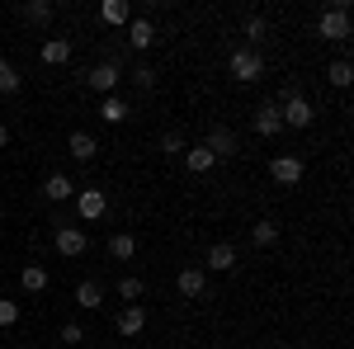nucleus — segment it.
Wrapping results in <instances>:
<instances>
[{
	"instance_id": "nucleus-1",
	"label": "nucleus",
	"mask_w": 354,
	"mask_h": 349,
	"mask_svg": "<svg viewBox=\"0 0 354 349\" xmlns=\"http://www.w3.org/2000/svg\"><path fill=\"white\" fill-rule=\"evenodd\" d=\"M279 104V118H283V128H312V118H317V109L302 100L293 85H283V95L274 100Z\"/></svg>"
},
{
	"instance_id": "nucleus-2",
	"label": "nucleus",
	"mask_w": 354,
	"mask_h": 349,
	"mask_svg": "<svg viewBox=\"0 0 354 349\" xmlns=\"http://www.w3.org/2000/svg\"><path fill=\"white\" fill-rule=\"evenodd\" d=\"M317 33L326 38V43H350V0H335L330 10H322V19H317Z\"/></svg>"
},
{
	"instance_id": "nucleus-3",
	"label": "nucleus",
	"mask_w": 354,
	"mask_h": 349,
	"mask_svg": "<svg viewBox=\"0 0 354 349\" xmlns=\"http://www.w3.org/2000/svg\"><path fill=\"white\" fill-rule=\"evenodd\" d=\"M227 71H232V81L255 85L260 76H265V57L255 53V48H236V53L227 57Z\"/></svg>"
},
{
	"instance_id": "nucleus-4",
	"label": "nucleus",
	"mask_w": 354,
	"mask_h": 349,
	"mask_svg": "<svg viewBox=\"0 0 354 349\" xmlns=\"http://www.w3.org/2000/svg\"><path fill=\"white\" fill-rule=\"evenodd\" d=\"M53 245L57 255H66V260H76V255H85L90 250V236H85V227H66V222H53Z\"/></svg>"
},
{
	"instance_id": "nucleus-5",
	"label": "nucleus",
	"mask_w": 354,
	"mask_h": 349,
	"mask_svg": "<svg viewBox=\"0 0 354 349\" xmlns=\"http://www.w3.org/2000/svg\"><path fill=\"white\" fill-rule=\"evenodd\" d=\"M76 213H81V222H100V217L109 213V194L104 189H76Z\"/></svg>"
},
{
	"instance_id": "nucleus-6",
	"label": "nucleus",
	"mask_w": 354,
	"mask_h": 349,
	"mask_svg": "<svg viewBox=\"0 0 354 349\" xmlns=\"http://www.w3.org/2000/svg\"><path fill=\"white\" fill-rule=\"evenodd\" d=\"M250 128H255V137H279L283 133V118H279V104L274 100H265V104L250 113Z\"/></svg>"
},
{
	"instance_id": "nucleus-7",
	"label": "nucleus",
	"mask_w": 354,
	"mask_h": 349,
	"mask_svg": "<svg viewBox=\"0 0 354 349\" xmlns=\"http://www.w3.org/2000/svg\"><path fill=\"white\" fill-rule=\"evenodd\" d=\"M302 170H307V165H302V156H293V151H283V156H274V161H270V175H274V180H279L283 189L298 185Z\"/></svg>"
},
{
	"instance_id": "nucleus-8",
	"label": "nucleus",
	"mask_w": 354,
	"mask_h": 349,
	"mask_svg": "<svg viewBox=\"0 0 354 349\" xmlns=\"http://www.w3.org/2000/svg\"><path fill=\"white\" fill-rule=\"evenodd\" d=\"M118 76H123V71H118V62H100V66H90V71H85V85H90L95 95H113Z\"/></svg>"
},
{
	"instance_id": "nucleus-9",
	"label": "nucleus",
	"mask_w": 354,
	"mask_h": 349,
	"mask_svg": "<svg viewBox=\"0 0 354 349\" xmlns=\"http://www.w3.org/2000/svg\"><path fill=\"white\" fill-rule=\"evenodd\" d=\"M203 147L213 151V161H227V156H236V133L232 128H208V137H203Z\"/></svg>"
},
{
	"instance_id": "nucleus-10",
	"label": "nucleus",
	"mask_w": 354,
	"mask_h": 349,
	"mask_svg": "<svg viewBox=\"0 0 354 349\" xmlns=\"http://www.w3.org/2000/svg\"><path fill=\"white\" fill-rule=\"evenodd\" d=\"M113 330H118L123 340H133V335H142V330H147V307H142V302H133V307H123V312H118V321H113Z\"/></svg>"
},
{
	"instance_id": "nucleus-11",
	"label": "nucleus",
	"mask_w": 354,
	"mask_h": 349,
	"mask_svg": "<svg viewBox=\"0 0 354 349\" xmlns=\"http://www.w3.org/2000/svg\"><path fill=\"white\" fill-rule=\"evenodd\" d=\"M175 288H180V297H203V288H208V269H180V279H175Z\"/></svg>"
},
{
	"instance_id": "nucleus-12",
	"label": "nucleus",
	"mask_w": 354,
	"mask_h": 349,
	"mask_svg": "<svg viewBox=\"0 0 354 349\" xmlns=\"http://www.w3.org/2000/svg\"><path fill=\"white\" fill-rule=\"evenodd\" d=\"M128 43H133V53H147V48L156 43V24H151L147 15H133V24H128Z\"/></svg>"
},
{
	"instance_id": "nucleus-13",
	"label": "nucleus",
	"mask_w": 354,
	"mask_h": 349,
	"mask_svg": "<svg viewBox=\"0 0 354 349\" xmlns=\"http://www.w3.org/2000/svg\"><path fill=\"white\" fill-rule=\"evenodd\" d=\"M15 15H19L24 24H38V28H43V24H53L57 5H53V0H24V5H19Z\"/></svg>"
},
{
	"instance_id": "nucleus-14",
	"label": "nucleus",
	"mask_w": 354,
	"mask_h": 349,
	"mask_svg": "<svg viewBox=\"0 0 354 349\" xmlns=\"http://www.w3.org/2000/svg\"><path fill=\"white\" fill-rule=\"evenodd\" d=\"M208 269H213V274L236 269V245H232V241H213V245H208Z\"/></svg>"
},
{
	"instance_id": "nucleus-15",
	"label": "nucleus",
	"mask_w": 354,
	"mask_h": 349,
	"mask_svg": "<svg viewBox=\"0 0 354 349\" xmlns=\"http://www.w3.org/2000/svg\"><path fill=\"white\" fill-rule=\"evenodd\" d=\"M66 156H71V161H95V156H100V142L90 133H71L66 137Z\"/></svg>"
},
{
	"instance_id": "nucleus-16",
	"label": "nucleus",
	"mask_w": 354,
	"mask_h": 349,
	"mask_svg": "<svg viewBox=\"0 0 354 349\" xmlns=\"http://www.w3.org/2000/svg\"><path fill=\"white\" fill-rule=\"evenodd\" d=\"M71 194H76L71 175H48V180H43V198H48V203H66Z\"/></svg>"
},
{
	"instance_id": "nucleus-17",
	"label": "nucleus",
	"mask_w": 354,
	"mask_h": 349,
	"mask_svg": "<svg viewBox=\"0 0 354 349\" xmlns=\"http://www.w3.org/2000/svg\"><path fill=\"white\" fill-rule=\"evenodd\" d=\"M100 19H104L109 28L133 24V5H123V0H104V5H100Z\"/></svg>"
},
{
	"instance_id": "nucleus-18",
	"label": "nucleus",
	"mask_w": 354,
	"mask_h": 349,
	"mask_svg": "<svg viewBox=\"0 0 354 349\" xmlns=\"http://www.w3.org/2000/svg\"><path fill=\"white\" fill-rule=\"evenodd\" d=\"M128 113H133V104H128L123 95H104V100H100V118H104V123H123Z\"/></svg>"
},
{
	"instance_id": "nucleus-19",
	"label": "nucleus",
	"mask_w": 354,
	"mask_h": 349,
	"mask_svg": "<svg viewBox=\"0 0 354 349\" xmlns=\"http://www.w3.org/2000/svg\"><path fill=\"white\" fill-rule=\"evenodd\" d=\"M109 255L118 260V265H128V260L137 255V236H133V232H113V236H109Z\"/></svg>"
},
{
	"instance_id": "nucleus-20",
	"label": "nucleus",
	"mask_w": 354,
	"mask_h": 349,
	"mask_svg": "<svg viewBox=\"0 0 354 349\" xmlns=\"http://www.w3.org/2000/svg\"><path fill=\"white\" fill-rule=\"evenodd\" d=\"M100 302H104V288H100L95 279L76 283V307H85V312H100Z\"/></svg>"
},
{
	"instance_id": "nucleus-21",
	"label": "nucleus",
	"mask_w": 354,
	"mask_h": 349,
	"mask_svg": "<svg viewBox=\"0 0 354 349\" xmlns=\"http://www.w3.org/2000/svg\"><path fill=\"white\" fill-rule=\"evenodd\" d=\"M185 165H189L194 175H208V170H213V151H208V147H203V142H198V147H185Z\"/></svg>"
},
{
	"instance_id": "nucleus-22",
	"label": "nucleus",
	"mask_w": 354,
	"mask_h": 349,
	"mask_svg": "<svg viewBox=\"0 0 354 349\" xmlns=\"http://www.w3.org/2000/svg\"><path fill=\"white\" fill-rule=\"evenodd\" d=\"M43 62H48V66H66V62H71V43H66V38H48V43H43Z\"/></svg>"
},
{
	"instance_id": "nucleus-23",
	"label": "nucleus",
	"mask_w": 354,
	"mask_h": 349,
	"mask_svg": "<svg viewBox=\"0 0 354 349\" xmlns=\"http://www.w3.org/2000/svg\"><path fill=\"white\" fill-rule=\"evenodd\" d=\"M19 283H24V293H43V288H48V269L43 265H24L19 269Z\"/></svg>"
},
{
	"instance_id": "nucleus-24",
	"label": "nucleus",
	"mask_w": 354,
	"mask_h": 349,
	"mask_svg": "<svg viewBox=\"0 0 354 349\" xmlns=\"http://www.w3.org/2000/svg\"><path fill=\"white\" fill-rule=\"evenodd\" d=\"M279 241V222H274V217H265V222H255V227H250V245H260V250H265V245H274Z\"/></svg>"
},
{
	"instance_id": "nucleus-25",
	"label": "nucleus",
	"mask_w": 354,
	"mask_h": 349,
	"mask_svg": "<svg viewBox=\"0 0 354 349\" xmlns=\"http://www.w3.org/2000/svg\"><path fill=\"white\" fill-rule=\"evenodd\" d=\"M142 293H147V283H142L137 274H123V279H118V297H123L128 307H133V302H142Z\"/></svg>"
},
{
	"instance_id": "nucleus-26",
	"label": "nucleus",
	"mask_w": 354,
	"mask_h": 349,
	"mask_svg": "<svg viewBox=\"0 0 354 349\" xmlns=\"http://www.w3.org/2000/svg\"><path fill=\"white\" fill-rule=\"evenodd\" d=\"M326 81L335 85V90H345V85L354 81V66L345 62V57H340V62H330V66H326Z\"/></svg>"
},
{
	"instance_id": "nucleus-27",
	"label": "nucleus",
	"mask_w": 354,
	"mask_h": 349,
	"mask_svg": "<svg viewBox=\"0 0 354 349\" xmlns=\"http://www.w3.org/2000/svg\"><path fill=\"white\" fill-rule=\"evenodd\" d=\"M19 85H24V76H19V71H15V66L0 57V95H15Z\"/></svg>"
},
{
	"instance_id": "nucleus-28",
	"label": "nucleus",
	"mask_w": 354,
	"mask_h": 349,
	"mask_svg": "<svg viewBox=\"0 0 354 349\" xmlns=\"http://www.w3.org/2000/svg\"><path fill=\"white\" fill-rule=\"evenodd\" d=\"M241 33H245V38H250V48H255V43H260V38H265V19H260V15H245Z\"/></svg>"
},
{
	"instance_id": "nucleus-29",
	"label": "nucleus",
	"mask_w": 354,
	"mask_h": 349,
	"mask_svg": "<svg viewBox=\"0 0 354 349\" xmlns=\"http://www.w3.org/2000/svg\"><path fill=\"white\" fill-rule=\"evenodd\" d=\"M185 147H189V142H185L180 133H165L161 137V151H165V156H185Z\"/></svg>"
},
{
	"instance_id": "nucleus-30",
	"label": "nucleus",
	"mask_w": 354,
	"mask_h": 349,
	"mask_svg": "<svg viewBox=\"0 0 354 349\" xmlns=\"http://www.w3.org/2000/svg\"><path fill=\"white\" fill-rule=\"evenodd\" d=\"M15 321H19V302L0 297V330H5V326H15Z\"/></svg>"
},
{
	"instance_id": "nucleus-31",
	"label": "nucleus",
	"mask_w": 354,
	"mask_h": 349,
	"mask_svg": "<svg viewBox=\"0 0 354 349\" xmlns=\"http://www.w3.org/2000/svg\"><path fill=\"white\" fill-rule=\"evenodd\" d=\"M81 340H85V330H81L76 321H66V326H62V345H81Z\"/></svg>"
},
{
	"instance_id": "nucleus-32",
	"label": "nucleus",
	"mask_w": 354,
	"mask_h": 349,
	"mask_svg": "<svg viewBox=\"0 0 354 349\" xmlns=\"http://www.w3.org/2000/svg\"><path fill=\"white\" fill-rule=\"evenodd\" d=\"M133 81L142 85V90H151V85H156V71H151V66H137V71H133Z\"/></svg>"
},
{
	"instance_id": "nucleus-33",
	"label": "nucleus",
	"mask_w": 354,
	"mask_h": 349,
	"mask_svg": "<svg viewBox=\"0 0 354 349\" xmlns=\"http://www.w3.org/2000/svg\"><path fill=\"white\" fill-rule=\"evenodd\" d=\"M0 147H10V128L5 123H0Z\"/></svg>"
},
{
	"instance_id": "nucleus-34",
	"label": "nucleus",
	"mask_w": 354,
	"mask_h": 349,
	"mask_svg": "<svg viewBox=\"0 0 354 349\" xmlns=\"http://www.w3.org/2000/svg\"><path fill=\"white\" fill-rule=\"evenodd\" d=\"M0 217H5V203H0Z\"/></svg>"
},
{
	"instance_id": "nucleus-35",
	"label": "nucleus",
	"mask_w": 354,
	"mask_h": 349,
	"mask_svg": "<svg viewBox=\"0 0 354 349\" xmlns=\"http://www.w3.org/2000/svg\"><path fill=\"white\" fill-rule=\"evenodd\" d=\"M0 185H5V175H0Z\"/></svg>"
}]
</instances>
